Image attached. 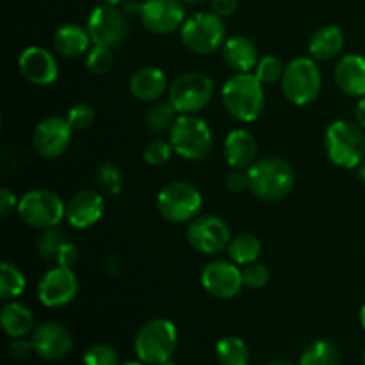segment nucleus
<instances>
[{"mask_svg": "<svg viewBox=\"0 0 365 365\" xmlns=\"http://www.w3.org/2000/svg\"><path fill=\"white\" fill-rule=\"evenodd\" d=\"M221 102L234 120L252 123L266 107L264 84L255 73H235L221 88Z\"/></svg>", "mask_w": 365, "mask_h": 365, "instance_id": "obj_1", "label": "nucleus"}, {"mask_svg": "<svg viewBox=\"0 0 365 365\" xmlns=\"http://www.w3.org/2000/svg\"><path fill=\"white\" fill-rule=\"evenodd\" d=\"M250 191L264 202H278L294 189L296 173L287 160L280 157H262L248 168Z\"/></svg>", "mask_w": 365, "mask_h": 365, "instance_id": "obj_2", "label": "nucleus"}, {"mask_svg": "<svg viewBox=\"0 0 365 365\" xmlns=\"http://www.w3.org/2000/svg\"><path fill=\"white\" fill-rule=\"evenodd\" d=\"M178 346V330L170 319L155 317L139 328L134 339L138 359L146 365L170 362Z\"/></svg>", "mask_w": 365, "mask_h": 365, "instance_id": "obj_3", "label": "nucleus"}, {"mask_svg": "<svg viewBox=\"0 0 365 365\" xmlns=\"http://www.w3.org/2000/svg\"><path fill=\"white\" fill-rule=\"evenodd\" d=\"M328 159L339 168L353 170L365 159V134L359 123L337 120L328 127L324 135Z\"/></svg>", "mask_w": 365, "mask_h": 365, "instance_id": "obj_4", "label": "nucleus"}, {"mask_svg": "<svg viewBox=\"0 0 365 365\" xmlns=\"http://www.w3.org/2000/svg\"><path fill=\"white\" fill-rule=\"evenodd\" d=\"M173 152L185 160H202L210 153L214 135L210 127L198 114H178L170 130Z\"/></svg>", "mask_w": 365, "mask_h": 365, "instance_id": "obj_5", "label": "nucleus"}, {"mask_svg": "<svg viewBox=\"0 0 365 365\" xmlns=\"http://www.w3.org/2000/svg\"><path fill=\"white\" fill-rule=\"evenodd\" d=\"M180 41L189 52L209 56L227 41V27L223 18L216 13H196L184 21L180 29Z\"/></svg>", "mask_w": 365, "mask_h": 365, "instance_id": "obj_6", "label": "nucleus"}, {"mask_svg": "<svg viewBox=\"0 0 365 365\" xmlns=\"http://www.w3.org/2000/svg\"><path fill=\"white\" fill-rule=\"evenodd\" d=\"M282 91L294 106H309L319 96L323 75L312 57H298L285 66L282 77Z\"/></svg>", "mask_w": 365, "mask_h": 365, "instance_id": "obj_7", "label": "nucleus"}, {"mask_svg": "<svg viewBox=\"0 0 365 365\" xmlns=\"http://www.w3.org/2000/svg\"><path fill=\"white\" fill-rule=\"evenodd\" d=\"M16 212L27 227L46 230L66 220V203L50 189H32L21 196Z\"/></svg>", "mask_w": 365, "mask_h": 365, "instance_id": "obj_8", "label": "nucleus"}, {"mask_svg": "<svg viewBox=\"0 0 365 365\" xmlns=\"http://www.w3.org/2000/svg\"><path fill=\"white\" fill-rule=\"evenodd\" d=\"M202 207V192L191 182H170L157 195V209L170 223H189L198 216Z\"/></svg>", "mask_w": 365, "mask_h": 365, "instance_id": "obj_9", "label": "nucleus"}, {"mask_svg": "<svg viewBox=\"0 0 365 365\" xmlns=\"http://www.w3.org/2000/svg\"><path fill=\"white\" fill-rule=\"evenodd\" d=\"M214 96V81L203 71H187L170 84L168 100L178 114H198Z\"/></svg>", "mask_w": 365, "mask_h": 365, "instance_id": "obj_10", "label": "nucleus"}, {"mask_svg": "<svg viewBox=\"0 0 365 365\" xmlns=\"http://www.w3.org/2000/svg\"><path fill=\"white\" fill-rule=\"evenodd\" d=\"M187 242L203 255H216L227 250L232 234L227 221L214 214H198L187 225Z\"/></svg>", "mask_w": 365, "mask_h": 365, "instance_id": "obj_11", "label": "nucleus"}, {"mask_svg": "<svg viewBox=\"0 0 365 365\" xmlns=\"http://www.w3.org/2000/svg\"><path fill=\"white\" fill-rule=\"evenodd\" d=\"M127 18L123 9H118L114 6L103 4V6L95 7L88 18V25H86L93 45L109 46V48L121 45L128 34Z\"/></svg>", "mask_w": 365, "mask_h": 365, "instance_id": "obj_12", "label": "nucleus"}, {"mask_svg": "<svg viewBox=\"0 0 365 365\" xmlns=\"http://www.w3.org/2000/svg\"><path fill=\"white\" fill-rule=\"evenodd\" d=\"M78 294V280L73 269L56 266L46 271L38 282V298L48 309H63Z\"/></svg>", "mask_w": 365, "mask_h": 365, "instance_id": "obj_13", "label": "nucleus"}, {"mask_svg": "<svg viewBox=\"0 0 365 365\" xmlns=\"http://www.w3.org/2000/svg\"><path fill=\"white\" fill-rule=\"evenodd\" d=\"M71 134L73 128L66 118L48 116L36 125L32 132V148L43 159H57L70 148Z\"/></svg>", "mask_w": 365, "mask_h": 365, "instance_id": "obj_14", "label": "nucleus"}, {"mask_svg": "<svg viewBox=\"0 0 365 365\" xmlns=\"http://www.w3.org/2000/svg\"><path fill=\"white\" fill-rule=\"evenodd\" d=\"M139 20L146 31L153 34H171L180 31L185 21L182 0H145L141 2Z\"/></svg>", "mask_w": 365, "mask_h": 365, "instance_id": "obj_15", "label": "nucleus"}, {"mask_svg": "<svg viewBox=\"0 0 365 365\" xmlns=\"http://www.w3.org/2000/svg\"><path fill=\"white\" fill-rule=\"evenodd\" d=\"M202 285L217 299H232L245 287L241 266L232 260H212L202 271Z\"/></svg>", "mask_w": 365, "mask_h": 365, "instance_id": "obj_16", "label": "nucleus"}, {"mask_svg": "<svg viewBox=\"0 0 365 365\" xmlns=\"http://www.w3.org/2000/svg\"><path fill=\"white\" fill-rule=\"evenodd\" d=\"M31 342L36 355L43 360H59L73 348L70 330L57 321L38 324L31 334Z\"/></svg>", "mask_w": 365, "mask_h": 365, "instance_id": "obj_17", "label": "nucleus"}, {"mask_svg": "<svg viewBox=\"0 0 365 365\" xmlns=\"http://www.w3.org/2000/svg\"><path fill=\"white\" fill-rule=\"evenodd\" d=\"M106 210V200L100 191L82 189L66 202V221L77 230H86L98 223Z\"/></svg>", "mask_w": 365, "mask_h": 365, "instance_id": "obj_18", "label": "nucleus"}, {"mask_svg": "<svg viewBox=\"0 0 365 365\" xmlns=\"http://www.w3.org/2000/svg\"><path fill=\"white\" fill-rule=\"evenodd\" d=\"M21 75L34 86H50L59 77V64L52 52L41 46H29L18 59Z\"/></svg>", "mask_w": 365, "mask_h": 365, "instance_id": "obj_19", "label": "nucleus"}, {"mask_svg": "<svg viewBox=\"0 0 365 365\" xmlns=\"http://www.w3.org/2000/svg\"><path fill=\"white\" fill-rule=\"evenodd\" d=\"M223 153L232 170H248L255 164L259 153L255 135L246 128H234L225 138Z\"/></svg>", "mask_w": 365, "mask_h": 365, "instance_id": "obj_20", "label": "nucleus"}, {"mask_svg": "<svg viewBox=\"0 0 365 365\" xmlns=\"http://www.w3.org/2000/svg\"><path fill=\"white\" fill-rule=\"evenodd\" d=\"M132 96L139 102L153 103L159 102L168 91H170V82H168L166 73L160 68L146 66L141 70L134 71L128 82Z\"/></svg>", "mask_w": 365, "mask_h": 365, "instance_id": "obj_21", "label": "nucleus"}, {"mask_svg": "<svg viewBox=\"0 0 365 365\" xmlns=\"http://www.w3.org/2000/svg\"><path fill=\"white\" fill-rule=\"evenodd\" d=\"M221 57L235 73H253L260 59L257 45L246 36L227 38L225 45L221 46Z\"/></svg>", "mask_w": 365, "mask_h": 365, "instance_id": "obj_22", "label": "nucleus"}, {"mask_svg": "<svg viewBox=\"0 0 365 365\" xmlns=\"http://www.w3.org/2000/svg\"><path fill=\"white\" fill-rule=\"evenodd\" d=\"M334 78L337 88L348 96H365V57L348 53L339 59Z\"/></svg>", "mask_w": 365, "mask_h": 365, "instance_id": "obj_23", "label": "nucleus"}, {"mask_svg": "<svg viewBox=\"0 0 365 365\" xmlns=\"http://www.w3.org/2000/svg\"><path fill=\"white\" fill-rule=\"evenodd\" d=\"M53 46H56L57 53H61L63 57L77 59L89 52L93 41L88 29L77 24H66L57 29L53 34Z\"/></svg>", "mask_w": 365, "mask_h": 365, "instance_id": "obj_24", "label": "nucleus"}, {"mask_svg": "<svg viewBox=\"0 0 365 365\" xmlns=\"http://www.w3.org/2000/svg\"><path fill=\"white\" fill-rule=\"evenodd\" d=\"M344 48V32L337 25H323L309 41V53L316 61L335 59Z\"/></svg>", "mask_w": 365, "mask_h": 365, "instance_id": "obj_25", "label": "nucleus"}, {"mask_svg": "<svg viewBox=\"0 0 365 365\" xmlns=\"http://www.w3.org/2000/svg\"><path fill=\"white\" fill-rule=\"evenodd\" d=\"M0 323H2L4 331L11 339L27 337L36 328L34 314L31 312V309L25 307L24 303L14 302V299L4 305L2 312H0Z\"/></svg>", "mask_w": 365, "mask_h": 365, "instance_id": "obj_26", "label": "nucleus"}, {"mask_svg": "<svg viewBox=\"0 0 365 365\" xmlns=\"http://www.w3.org/2000/svg\"><path fill=\"white\" fill-rule=\"evenodd\" d=\"M262 252L259 237L253 234H239L230 239L227 246L228 260H232L237 266H248V264L257 262Z\"/></svg>", "mask_w": 365, "mask_h": 365, "instance_id": "obj_27", "label": "nucleus"}, {"mask_svg": "<svg viewBox=\"0 0 365 365\" xmlns=\"http://www.w3.org/2000/svg\"><path fill=\"white\" fill-rule=\"evenodd\" d=\"M216 359L220 365H248L250 349L239 337H223L216 344Z\"/></svg>", "mask_w": 365, "mask_h": 365, "instance_id": "obj_28", "label": "nucleus"}, {"mask_svg": "<svg viewBox=\"0 0 365 365\" xmlns=\"http://www.w3.org/2000/svg\"><path fill=\"white\" fill-rule=\"evenodd\" d=\"M25 285H27V280L20 267L11 262H2L0 266V298L4 302H13L18 296L24 294Z\"/></svg>", "mask_w": 365, "mask_h": 365, "instance_id": "obj_29", "label": "nucleus"}, {"mask_svg": "<svg viewBox=\"0 0 365 365\" xmlns=\"http://www.w3.org/2000/svg\"><path fill=\"white\" fill-rule=\"evenodd\" d=\"M299 365H341V355L331 342L314 341L302 353Z\"/></svg>", "mask_w": 365, "mask_h": 365, "instance_id": "obj_30", "label": "nucleus"}, {"mask_svg": "<svg viewBox=\"0 0 365 365\" xmlns=\"http://www.w3.org/2000/svg\"><path fill=\"white\" fill-rule=\"evenodd\" d=\"M177 118L178 113L177 109L171 106L170 100H168V102H160L159 100V102H153L152 106L148 107L145 121L152 132H170L173 123L177 121Z\"/></svg>", "mask_w": 365, "mask_h": 365, "instance_id": "obj_31", "label": "nucleus"}, {"mask_svg": "<svg viewBox=\"0 0 365 365\" xmlns=\"http://www.w3.org/2000/svg\"><path fill=\"white\" fill-rule=\"evenodd\" d=\"M95 184L106 196H118L123 191V175L116 164H100L95 171Z\"/></svg>", "mask_w": 365, "mask_h": 365, "instance_id": "obj_32", "label": "nucleus"}, {"mask_svg": "<svg viewBox=\"0 0 365 365\" xmlns=\"http://www.w3.org/2000/svg\"><path fill=\"white\" fill-rule=\"evenodd\" d=\"M64 242H66V235L59 227L46 228V230H41V235L36 242V252L43 260L56 262Z\"/></svg>", "mask_w": 365, "mask_h": 365, "instance_id": "obj_33", "label": "nucleus"}, {"mask_svg": "<svg viewBox=\"0 0 365 365\" xmlns=\"http://www.w3.org/2000/svg\"><path fill=\"white\" fill-rule=\"evenodd\" d=\"M114 64V52L109 46L93 45L86 53V68L95 75H106Z\"/></svg>", "mask_w": 365, "mask_h": 365, "instance_id": "obj_34", "label": "nucleus"}, {"mask_svg": "<svg viewBox=\"0 0 365 365\" xmlns=\"http://www.w3.org/2000/svg\"><path fill=\"white\" fill-rule=\"evenodd\" d=\"M284 71L285 66L282 59H278L277 56H264L259 59L253 73L264 86H269L274 82H280L284 77Z\"/></svg>", "mask_w": 365, "mask_h": 365, "instance_id": "obj_35", "label": "nucleus"}, {"mask_svg": "<svg viewBox=\"0 0 365 365\" xmlns=\"http://www.w3.org/2000/svg\"><path fill=\"white\" fill-rule=\"evenodd\" d=\"M173 146H171L170 139L164 141V139H153L148 145L145 146V152H143V159L150 166H164L168 160L173 155Z\"/></svg>", "mask_w": 365, "mask_h": 365, "instance_id": "obj_36", "label": "nucleus"}, {"mask_svg": "<svg viewBox=\"0 0 365 365\" xmlns=\"http://www.w3.org/2000/svg\"><path fill=\"white\" fill-rule=\"evenodd\" d=\"M84 365H120V353L109 344H93L84 353Z\"/></svg>", "mask_w": 365, "mask_h": 365, "instance_id": "obj_37", "label": "nucleus"}, {"mask_svg": "<svg viewBox=\"0 0 365 365\" xmlns=\"http://www.w3.org/2000/svg\"><path fill=\"white\" fill-rule=\"evenodd\" d=\"M66 120L73 130H88L96 120L95 109L89 103H77V106L70 107L66 114Z\"/></svg>", "mask_w": 365, "mask_h": 365, "instance_id": "obj_38", "label": "nucleus"}, {"mask_svg": "<svg viewBox=\"0 0 365 365\" xmlns=\"http://www.w3.org/2000/svg\"><path fill=\"white\" fill-rule=\"evenodd\" d=\"M242 282L248 289H262L269 282V269L260 262H252L242 266Z\"/></svg>", "mask_w": 365, "mask_h": 365, "instance_id": "obj_39", "label": "nucleus"}, {"mask_svg": "<svg viewBox=\"0 0 365 365\" xmlns=\"http://www.w3.org/2000/svg\"><path fill=\"white\" fill-rule=\"evenodd\" d=\"M227 187L232 192H242L250 189L248 170H232L227 175Z\"/></svg>", "mask_w": 365, "mask_h": 365, "instance_id": "obj_40", "label": "nucleus"}, {"mask_svg": "<svg viewBox=\"0 0 365 365\" xmlns=\"http://www.w3.org/2000/svg\"><path fill=\"white\" fill-rule=\"evenodd\" d=\"M31 353H34L31 341H25V337L14 339L9 346V356L14 362H24L31 356Z\"/></svg>", "mask_w": 365, "mask_h": 365, "instance_id": "obj_41", "label": "nucleus"}, {"mask_svg": "<svg viewBox=\"0 0 365 365\" xmlns=\"http://www.w3.org/2000/svg\"><path fill=\"white\" fill-rule=\"evenodd\" d=\"M78 257H81V253H78V248L73 245V242H64L63 248H61L59 255H57V266H63V267H73L75 264L78 262Z\"/></svg>", "mask_w": 365, "mask_h": 365, "instance_id": "obj_42", "label": "nucleus"}, {"mask_svg": "<svg viewBox=\"0 0 365 365\" xmlns=\"http://www.w3.org/2000/svg\"><path fill=\"white\" fill-rule=\"evenodd\" d=\"M18 202H20V200H16V195H14L13 191H9L7 187L0 189V216H2L4 220L9 217L11 214L18 209Z\"/></svg>", "mask_w": 365, "mask_h": 365, "instance_id": "obj_43", "label": "nucleus"}, {"mask_svg": "<svg viewBox=\"0 0 365 365\" xmlns=\"http://www.w3.org/2000/svg\"><path fill=\"white\" fill-rule=\"evenodd\" d=\"M210 7H212V13H216L217 16L227 18L237 11L239 0H210Z\"/></svg>", "mask_w": 365, "mask_h": 365, "instance_id": "obj_44", "label": "nucleus"}, {"mask_svg": "<svg viewBox=\"0 0 365 365\" xmlns=\"http://www.w3.org/2000/svg\"><path fill=\"white\" fill-rule=\"evenodd\" d=\"M355 120H356V123H359L360 127L365 130V96H362V98L359 100V103H356Z\"/></svg>", "mask_w": 365, "mask_h": 365, "instance_id": "obj_45", "label": "nucleus"}, {"mask_svg": "<svg viewBox=\"0 0 365 365\" xmlns=\"http://www.w3.org/2000/svg\"><path fill=\"white\" fill-rule=\"evenodd\" d=\"M139 11H141V4H139V2H134V0L123 2V13L127 14L128 18H130V16H138L139 18Z\"/></svg>", "mask_w": 365, "mask_h": 365, "instance_id": "obj_46", "label": "nucleus"}, {"mask_svg": "<svg viewBox=\"0 0 365 365\" xmlns=\"http://www.w3.org/2000/svg\"><path fill=\"white\" fill-rule=\"evenodd\" d=\"M107 269H109L110 273H118V269H120V259H118L116 255L107 257Z\"/></svg>", "mask_w": 365, "mask_h": 365, "instance_id": "obj_47", "label": "nucleus"}, {"mask_svg": "<svg viewBox=\"0 0 365 365\" xmlns=\"http://www.w3.org/2000/svg\"><path fill=\"white\" fill-rule=\"evenodd\" d=\"M356 171H359V177L362 178V180L365 182V159L362 160V163L359 164V168H356Z\"/></svg>", "mask_w": 365, "mask_h": 365, "instance_id": "obj_48", "label": "nucleus"}, {"mask_svg": "<svg viewBox=\"0 0 365 365\" xmlns=\"http://www.w3.org/2000/svg\"><path fill=\"white\" fill-rule=\"evenodd\" d=\"M103 4H107V6H114V7H118L120 6V4H123L125 0H102Z\"/></svg>", "mask_w": 365, "mask_h": 365, "instance_id": "obj_49", "label": "nucleus"}, {"mask_svg": "<svg viewBox=\"0 0 365 365\" xmlns=\"http://www.w3.org/2000/svg\"><path fill=\"white\" fill-rule=\"evenodd\" d=\"M360 323H362V328L365 330V305L360 309Z\"/></svg>", "mask_w": 365, "mask_h": 365, "instance_id": "obj_50", "label": "nucleus"}, {"mask_svg": "<svg viewBox=\"0 0 365 365\" xmlns=\"http://www.w3.org/2000/svg\"><path fill=\"white\" fill-rule=\"evenodd\" d=\"M182 2H184V4H192V6H195V4H202V2H205V0H182Z\"/></svg>", "mask_w": 365, "mask_h": 365, "instance_id": "obj_51", "label": "nucleus"}, {"mask_svg": "<svg viewBox=\"0 0 365 365\" xmlns=\"http://www.w3.org/2000/svg\"><path fill=\"white\" fill-rule=\"evenodd\" d=\"M123 365H146V364H143L141 360H139V362H128V364H123Z\"/></svg>", "mask_w": 365, "mask_h": 365, "instance_id": "obj_52", "label": "nucleus"}, {"mask_svg": "<svg viewBox=\"0 0 365 365\" xmlns=\"http://www.w3.org/2000/svg\"><path fill=\"white\" fill-rule=\"evenodd\" d=\"M266 365H289V364H285V362H269V364H266Z\"/></svg>", "mask_w": 365, "mask_h": 365, "instance_id": "obj_53", "label": "nucleus"}, {"mask_svg": "<svg viewBox=\"0 0 365 365\" xmlns=\"http://www.w3.org/2000/svg\"><path fill=\"white\" fill-rule=\"evenodd\" d=\"M160 365H177V364H173V362H171V360H170V362H164V364H160Z\"/></svg>", "mask_w": 365, "mask_h": 365, "instance_id": "obj_54", "label": "nucleus"}, {"mask_svg": "<svg viewBox=\"0 0 365 365\" xmlns=\"http://www.w3.org/2000/svg\"><path fill=\"white\" fill-rule=\"evenodd\" d=\"M364 365H365V349H364Z\"/></svg>", "mask_w": 365, "mask_h": 365, "instance_id": "obj_55", "label": "nucleus"}]
</instances>
